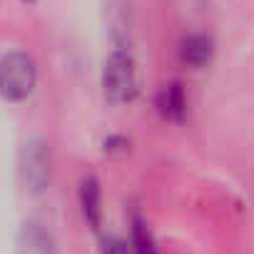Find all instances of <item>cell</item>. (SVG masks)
I'll return each mask as SVG.
<instances>
[{
    "label": "cell",
    "instance_id": "6da1fadb",
    "mask_svg": "<svg viewBox=\"0 0 254 254\" xmlns=\"http://www.w3.org/2000/svg\"><path fill=\"white\" fill-rule=\"evenodd\" d=\"M35 63L28 53H8L0 60V95L10 102L25 100L35 87Z\"/></svg>",
    "mask_w": 254,
    "mask_h": 254
},
{
    "label": "cell",
    "instance_id": "7a4b0ae2",
    "mask_svg": "<svg viewBox=\"0 0 254 254\" xmlns=\"http://www.w3.org/2000/svg\"><path fill=\"white\" fill-rule=\"evenodd\" d=\"M135 63L125 50H115L107 63H105V72H102V87L107 100L112 102H127L135 97Z\"/></svg>",
    "mask_w": 254,
    "mask_h": 254
},
{
    "label": "cell",
    "instance_id": "3957f363",
    "mask_svg": "<svg viewBox=\"0 0 254 254\" xmlns=\"http://www.w3.org/2000/svg\"><path fill=\"white\" fill-rule=\"evenodd\" d=\"M23 180L28 190L43 192L50 182V147L43 140H30L23 147V162H20Z\"/></svg>",
    "mask_w": 254,
    "mask_h": 254
},
{
    "label": "cell",
    "instance_id": "277c9868",
    "mask_svg": "<svg viewBox=\"0 0 254 254\" xmlns=\"http://www.w3.org/2000/svg\"><path fill=\"white\" fill-rule=\"evenodd\" d=\"M18 254H55V239L40 222H28L18 237Z\"/></svg>",
    "mask_w": 254,
    "mask_h": 254
},
{
    "label": "cell",
    "instance_id": "5b68a950",
    "mask_svg": "<svg viewBox=\"0 0 254 254\" xmlns=\"http://www.w3.org/2000/svg\"><path fill=\"white\" fill-rule=\"evenodd\" d=\"M157 110L170 122H182L187 115V95L180 82H170L157 95Z\"/></svg>",
    "mask_w": 254,
    "mask_h": 254
},
{
    "label": "cell",
    "instance_id": "8992f818",
    "mask_svg": "<svg viewBox=\"0 0 254 254\" xmlns=\"http://www.w3.org/2000/svg\"><path fill=\"white\" fill-rule=\"evenodd\" d=\"M212 53H214L212 40L204 38V35H187V38L182 40V45H180V58H182V63L190 65V67H202V65H207V63L212 60Z\"/></svg>",
    "mask_w": 254,
    "mask_h": 254
},
{
    "label": "cell",
    "instance_id": "52a82bcc",
    "mask_svg": "<svg viewBox=\"0 0 254 254\" xmlns=\"http://www.w3.org/2000/svg\"><path fill=\"white\" fill-rule=\"evenodd\" d=\"M80 202H82V212L87 217V222L97 229L100 227V217H102V207H100V185L97 180L87 177L80 185Z\"/></svg>",
    "mask_w": 254,
    "mask_h": 254
},
{
    "label": "cell",
    "instance_id": "ba28073f",
    "mask_svg": "<svg viewBox=\"0 0 254 254\" xmlns=\"http://www.w3.org/2000/svg\"><path fill=\"white\" fill-rule=\"evenodd\" d=\"M132 252L135 254H160L157 247H155L152 234L147 232V227L140 219L132 222Z\"/></svg>",
    "mask_w": 254,
    "mask_h": 254
},
{
    "label": "cell",
    "instance_id": "9c48e42d",
    "mask_svg": "<svg viewBox=\"0 0 254 254\" xmlns=\"http://www.w3.org/2000/svg\"><path fill=\"white\" fill-rule=\"evenodd\" d=\"M102 254H135V252H132L130 244H127L125 239H120V237H105Z\"/></svg>",
    "mask_w": 254,
    "mask_h": 254
}]
</instances>
